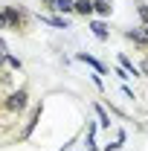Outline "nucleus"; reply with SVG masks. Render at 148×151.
Here are the masks:
<instances>
[{
  "instance_id": "f257e3e1",
  "label": "nucleus",
  "mask_w": 148,
  "mask_h": 151,
  "mask_svg": "<svg viewBox=\"0 0 148 151\" xmlns=\"http://www.w3.org/2000/svg\"><path fill=\"white\" fill-rule=\"evenodd\" d=\"M6 108H9V111H23V108H26V93H23V90L12 93L9 102H6Z\"/></svg>"
},
{
  "instance_id": "f03ea898",
  "label": "nucleus",
  "mask_w": 148,
  "mask_h": 151,
  "mask_svg": "<svg viewBox=\"0 0 148 151\" xmlns=\"http://www.w3.org/2000/svg\"><path fill=\"white\" fill-rule=\"evenodd\" d=\"M73 9H75V12H81V15H90V12H93V3H90V0H78V3H73Z\"/></svg>"
},
{
  "instance_id": "7ed1b4c3",
  "label": "nucleus",
  "mask_w": 148,
  "mask_h": 151,
  "mask_svg": "<svg viewBox=\"0 0 148 151\" xmlns=\"http://www.w3.org/2000/svg\"><path fill=\"white\" fill-rule=\"evenodd\" d=\"M52 9H58V12H70V9H73V0H52Z\"/></svg>"
},
{
  "instance_id": "20e7f679",
  "label": "nucleus",
  "mask_w": 148,
  "mask_h": 151,
  "mask_svg": "<svg viewBox=\"0 0 148 151\" xmlns=\"http://www.w3.org/2000/svg\"><path fill=\"white\" fill-rule=\"evenodd\" d=\"M78 58H81V61H87V64H90V67H96V70H99V73H105V67H102V64H99V61H96V58H90V55H87V52H81V55H78Z\"/></svg>"
},
{
  "instance_id": "39448f33",
  "label": "nucleus",
  "mask_w": 148,
  "mask_h": 151,
  "mask_svg": "<svg viewBox=\"0 0 148 151\" xmlns=\"http://www.w3.org/2000/svg\"><path fill=\"white\" fill-rule=\"evenodd\" d=\"M93 6H96V12H102V15L111 12V3H108V0H99V3H93Z\"/></svg>"
},
{
  "instance_id": "423d86ee",
  "label": "nucleus",
  "mask_w": 148,
  "mask_h": 151,
  "mask_svg": "<svg viewBox=\"0 0 148 151\" xmlns=\"http://www.w3.org/2000/svg\"><path fill=\"white\" fill-rule=\"evenodd\" d=\"M128 35L134 38V41H139V44H145V41H148V35H145V32H128Z\"/></svg>"
},
{
  "instance_id": "0eeeda50",
  "label": "nucleus",
  "mask_w": 148,
  "mask_h": 151,
  "mask_svg": "<svg viewBox=\"0 0 148 151\" xmlns=\"http://www.w3.org/2000/svg\"><path fill=\"white\" fill-rule=\"evenodd\" d=\"M93 32H96L99 38H105V35H108V32H105V23H93Z\"/></svg>"
},
{
  "instance_id": "6e6552de",
  "label": "nucleus",
  "mask_w": 148,
  "mask_h": 151,
  "mask_svg": "<svg viewBox=\"0 0 148 151\" xmlns=\"http://www.w3.org/2000/svg\"><path fill=\"white\" fill-rule=\"evenodd\" d=\"M44 20H47V23H52V26H67L61 18H44Z\"/></svg>"
},
{
  "instance_id": "1a4fd4ad",
  "label": "nucleus",
  "mask_w": 148,
  "mask_h": 151,
  "mask_svg": "<svg viewBox=\"0 0 148 151\" xmlns=\"http://www.w3.org/2000/svg\"><path fill=\"white\" fill-rule=\"evenodd\" d=\"M139 70H142V73L148 76V58H145V61H142V64H139Z\"/></svg>"
},
{
  "instance_id": "9d476101",
  "label": "nucleus",
  "mask_w": 148,
  "mask_h": 151,
  "mask_svg": "<svg viewBox=\"0 0 148 151\" xmlns=\"http://www.w3.org/2000/svg\"><path fill=\"white\" fill-rule=\"evenodd\" d=\"M6 55H9V52H6V50H0V64L6 61Z\"/></svg>"
},
{
  "instance_id": "9b49d317",
  "label": "nucleus",
  "mask_w": 148,
  "mask_h": 151,
  "mask_svg": "<svg viewBox=\"0 0 148 151\" xmlns=\"http://www.w3.org/2000/svg\"><path fill=\"white\" fill-rule=\"evenodd\" d=\"M145 35H148V26H145Z\"/></svg>"
}]
</instances>
